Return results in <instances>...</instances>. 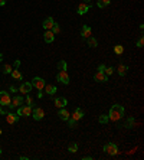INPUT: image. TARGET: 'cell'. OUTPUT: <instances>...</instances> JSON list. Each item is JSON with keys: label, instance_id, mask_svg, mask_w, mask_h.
Here are the masks:
<instances>
[{"label": "cell", "instance_id": "obj_39", "mask_svg": "<svg viewBox=\"0 0 144 160\" xmlns=\"http://www.w3.org/2000/svg\"><path fill=\"white\" fill-rule=\"evenodd\" d=\"M6 4V0H0V6H4Z\"/></svg>", "mask_w": 144, "mask_h": 160}, {"label": "cell", "instance_id": "obj_23", "mask_svg": "<svg viewBox=\"0 0 144 160\" xmlns=\"http://www.w3.org/2000/svg\"><path fill=\"white\" fill-rule=\"evenodd\" d=\"M124 127L125 128H134L135 127V120H134L133 117H130L128 120H127V123L124 124Z\"/></svg>", "mask_w": 144, "mask_h": 160}, {"label": "cell", "instance_id": "obj_29", "mask_svg": "<svg viewBox=\"0 0 144 160\" xmlns=\"http://www.w3.org/2000/svg\"><path fill=\"white\" fill-rule=\"evenodd\" d=\"M51 31H52V33H54V35H58V33H59V31H61V28H59V25H58V23H54V26H52V29H51Z\"/></svg>", "mask_w": 144, "mask_h": 160}, {"label": "cell", "instance_id": "obj_10", "mask_svg": "<svg viewBox=\"0 0 144 160\" xmlns=\"http://www.w3.org/2000/svg\"><path fill=\"white\" fill-rule=\"evenodd\" d=\"M20 94H25V95H27L30 91H32V82H23L22 85L19 87V89H17Z\"/></svg>", "mask_w": 144, "mask_h": 160}, {"label": "cell", "instance_id": "obj_38", "mask_svg": "<svg viewBox=\"0 0 144 160\" xmlns=\"http://www.w3.org/2000/svg\"><path fill=\"white\" fill-rule=\"evenodd\" d=\"M82 159L84 160H92V156H84Z\"/></svg>", "mask_w": 144, "mask_h": 160}, {"label": "cell", "instance_id": "obj_32", "mask_svg": "<svg viewBox=\"0 0 144 160\" xmlns=\"http://www.w3.org/2000/svg\"><path fill=\"white\" fill-rule=\"evenodd\" d=\"M25 103H26V104H27V105H32L33 107V100H32V97H26V100H25Z\"/></svg>", "mask_w": 144, "mask_h": 160}, {"label": "cell", "instance_id": "obj_41", "mask_svg": "<svg viewBox=\"0 0 144 160\" xmlns=\"http://www.w3.org/2000/svg\"><path fill=\"white\" fill-rule=\"evenodd\" d=\"M1 61H3V55L0 53V62H1Z\"/></svg>", "mask_w": 144, "mask_h": 160}, {"label": "cell", "instance_id": "obj_37", "mask_svg": "<svg viewBox=\"0 0 144 160\" xmlns=\"http://www.w3.org/2000/svg\"><path fill=\"white\" fill-rule=\"evenodd\" d=\"M104 69H105V65H104V64L98 65V71H100V72H104Z\"/></svg>", "mask_w": 144, "mask_h": 160}, {"label": "cell", "instance_id": "obj_30", "mask_svg": "<svg viewBox=\"0 0 144 160\" xmlns=\"http://www.w3.org/2000/svg\"><path fill=\"white\" fill-rule=\"evenodd\" d=\"M112 72H114V68H112V66H105V69H104V74L107 75V76L112 75Z\"/></svg>", "mask_w": 144, "mask_h": 160}, {"label": "cell", "instance_id": "obj_34", "mask_svg": "<svg viewBox=\"0 0 144 160\" xmlns=\"http://www.w3.org/2000/svg\"><path fill=\"white\" fill-rule=\"evenodd\" d=\"M143 45H144V38L143 36H140L138 41H137V46H138V48H143Z\"/></svg>", "mask_w": 144, "mask_h": 160}, {"label": "cell", "instance_id": "obj_12", "mask_svg": "<svg viewBox=\"0 0 144 160\" xmlns=\"http://www.w3.org/2000/svg\"><path fill=\"white\" fill-rule=\"evenodd\" d=\"M94 79H95L97 82H107V81H108V76L104 74V72H100V71H97V72L94 74Z\"/></svg>", "mask_w": 144, "mask_h": 160}, {"label": "cell", "instance_id": "obj_44", "mask_svg": "<svg viewBox=\"0 0 144 160\" xmlns=\"http://www.w3.org/2000/svg\"><path fill=\"white\" fill-rule=\"evenodd\" d=\"M0 154H1V149H0Z\"/></svg>", "mask_w": 144, "mask_h": 160}, {"label": "cell", "instance_id": "obj_6", "mask_svg": "<svg viewBox=\"0 0 144 160\" xmlns=\"http://www.w3.org/2000/svg\"><path fill=\"white\" fill-rule=\"evenodd\" d=\"M89 9H91V3H87V1H81L79 4H78V9H77V12H78V15H85L87 12H89Z\"/></svg>", "mask_w": 144, "mask_h": 160}, {"label": "cell", "instance_id": "obj_7", "mask_svg": "<svg viewBox=\"0 0 144 160\" xmlns=\"http://www.w3.org/2000/svg\"><path fill=\"white\" fill-rule=\"evenodd\" d=\"M32 117H33L36 121L42 120V118L45 117L43 108H41V107H33V111H32Z\"/></svg>", "mask_w": 144, "mask_h": 160}, {"label": "cell", "instance_id": "obj_22", "mask_svg": "<svg viewBox=\"0 0 144 160\" xmlns=\"http://www.w3.org/2000/svg\"><path fill=\"white\" fill-rule=\"evenodd\" d=\"M87 43H88L89 48H97L98 46V41L95 38H92V36H89L88 39H87Z\"/></svg>", "mask_w": 144, "mask_h": 160}, {"label": "cell", "instance_id": "obj_1", "mask_svg": "<svg viewBox=\"0 0 144 160\" xmlns=\"http://www.w3.org/2000/svg\"><path fill=\"white\" fill-rule=\"evenodd\" d=\"M125 114V110L121 104H114V105L110 108V113H108V118L111 121H120Z\"/></svg>", "mask_w": 144, "mask_h": 160}, {"label": "cell", "instance_id": "obj_16", "mask_svg": "<svg viewBox=\"0 0 144 160\" xmlns=\"http://www.w3.org/2000/svg\"><path fill=\"white\" fill-rule=\"evenodd\" d=\"M91 33H92L91 28L87 26V25H84L82 29H81V38H82V39H88L89 36H91Z\"/></svg>", "mask_w": 144, "mask_h": 160}, {"label": "cell", "instance_id": "obj_8", "mask_svg": "<svg viewBox=\"0 0 144 160\" xmlns=\"http://www.w3.org/2000/svg\"><path fill=\"white\" fill-rule=\"evenodd\" d=\"M10 101H12V97L6 91H1L0 92V105H9Z\"/></svg>", "mask_w": 144, "mask_h": 160}, {"label": "cell", "instance_id": "obj_43", "mask_svg": "<svg viewBox=\"0 0 144 160\" xmlns=\"http://www.w3.org/2000/svg\"><path fill=\"white\" fill-rule=\"evenodd\" d=\"M1 133H3V131H1V128H0V136H1Z\"/></svg>", "mask_w": 144, "mask_h": 160}, {"label": "cell", "instance_id": "obj_28", "mask_svg": "<svg viewBox=\"0 0 144 160\" xmlns=\"http://www.w3.org/2000/svg\"><path fill=\"white\" fill-rule=\"evenodd\" d=\"M114 52L117 53V55H121V53L124 52V46H122V45H115V46H114Z\"/></svg>", "mask_w": 144, "mask_h": 160}, {"label": "cell", "instance_id": "obj_26", "mask_svg": "<svg viewBox=\"0 0 144 160\" xmlns=\"http://www.w3.org/2000/svg\"><path fill=\"white\" fill-rule=\"evenodd\" d=\"M110 3H111V0H98V1H97V6H98L100 9H102V7H107Z\"/></svg>", "mask_w": 144, "mask_h": 160}, {"label": "cell", "instance_id": "obj_35", "mask_svg": "<svg viewBox=\"0 0 144 160\" xmlns=\"http://www.w3.org/2000/svg\"><path fill=\"white\" fill-rule=\"evenodd\" d=\"M7 105H0V114H7L9 113V110L6 108Z\"/></svg>", "mask_w": 144, "mask_h": 160}, {"label": "cell", "instance_id": "obj_31", "mask_svg": "<svg viewBox=\"0 0 144 160\" xmlns=\"http://www.w3.org/2000/svg\"><path fill=\"white\" fill-rule=\"evenodd\" d=\"M12 71H13V68H12L9 64H6L4 66H3V74H10Z\"/></svg>", "mask_w": 144, "mask_h": 160}, {"label": "cell", "instance_id": "obj_2", "mask_svg": "<svg viewBox=\"0 0 144 160\" xmlns=\"http://www.w3.org/2000/svg\"><path fill=\"white\" fill-rule=\"evenodd\" d=\"M102 150L107 153V154H110V156H115V154H118V146L115 144V143H105L104 144V147Z\"/></svg>", "mask_w": 144, "mask_h": 160}, {"label": "cell", "instance_id": "obj_15", "mask_svg": "<svg viewBox=\"0 0 144 160\" xmlns=\"http://www.w3.org/2000/svg\"><path fill=\"white\" fill-rule=\"evenodd\" d=\"M54 23H55V20H54V17H46L43 20V23H42V26H43L45 31H51L52 29V26H54Z\"/></svg>", "mask_w": 144, "mask_h": 160}, {"label": "cell", "instance_id": "obj_5", "mask_svg": "<svg viewBox=\"0 0 144 160\" xmlns=\"http://www.w3.org/2000/svg\"><path fill=\"white\" fill-rule=\"evenodd\" d=\"M56 79H58L61 84H64V85H68V84H69V75H68L67 71H59V72L56 74Z\"/></svg>", "mask_w": 144, "mask_h": 160}, {"label": "cell", "instance_id": "obj_9", "mask_svg": "<svg viewBox=\"0 0 144 160\" xmlns=\"http://www.w3.org/2000/svg\"><path fill=\"white\" fill-rule=\"evenodd\" d=\"M69 118H72L74 121H79V120H82V118H84V110H82V108H75L74 113L71 114V117Z\"/></svg>", "mask_w": 144, "mask_h": 160}, {"label": "cell", "instance_id": "obj_40", "mask_svg": "<svg viewBox=\"0 0 144 160\" xmlns=\"http://www.w3.org/2000/svg\"><path fill=\"white\" fill-rule=\"evenodd\" d=\"M10 91H13V92H14V91H17V88H16V87H10Z\"/></svg>", "mask_w": 144, "mask_h": 160}, {"label": "cell", "instance_id": "obj_14", "mask_svg": "<svg viewBox=\"0 0 144 160\" xmlns=\"http://www.w3.org/2000/svg\"><path fill=\"white\" fill-rule=\"evenodd\" d=\"M67 104H68V100L65 97H58V98H55L56 108H64V107H67Z\"/></svg>", "mask_w": 144, "mask_h": 160}, {"label": "cell", "instance_id": "obj_4", "mask_svg": "<svg viewBox=\"0 0 144 160\" xmlns=\"http://www.w3.org/2000/svg\"><path fill=\"white\" fill-rule=\"evenodd\" d=\"M46 85V82H45L43 78H41V76H35L33 79H32V87H35L38 91H42Z\"/></svg>", "mask_w": 144, "mask_h": 160}, {"label": "cell", "instance_id": "obj_42", "mask_svg": "<svg viewBox=\"0 0 144 160\" xmlns=\"http://www.w3.org/2000/svg\"><path fill=\"white\" fill-rule=\"evenodd\" d=\"M84 1H87V3H91V0H84Z\"/></svg>", "mask_w": 144, "mask_h": 160}, {"label": "cell", "instance_id": "obj_18", "mask_svg": "<svg viewBox=\"0 0 144 160\" xmlns=\"http://www.w3.org/2000/svg\"><path fill=\"white\" fill-rule=\"evenodd\" d=\"M43 41L46 43H52L55 41V35L52 33V31H46V32L43 33Z\"/></svg>", "mask_w": 144, "mask_h": 160}, {"label": "cell", "instance_id": "obj_27", "mask_svg": "<svg viewBox=\"0 0 144 160\" xmlns=\"http://www.w3.org/2000/svg\"><path fill=\"white\" fill-rule=\"evenodd\" d=\"M68 150H69L71 153H77V151H78V143H74V141H72V143L69 144Z\"/></svg>", "mask_w": 144, "mask_h": 160}, {"label": "cell", "instance_id": "obj_19", "mask_svg": "<svg viewBox=\"0 0 144 160\" xmlns=\"http://www.w3.org/2000/svg\"><path fill=\"white\" fill-rule=\"evenodd\" d=\"M56 91H58V88H56V85H54V84H46V85H45V92H46L48 95H54Z\"/></svg>", "mask_w": 144, "mask_h": 160}, {"label": "cell", "instance_id": "obj_17", "mask_svg": "<svg viewBox=\"0 0 144 160\" xmlns=\"http://www.w3.org/2000/svg\"><path fill=\"white\" fill-rule=\"evenodd\" d=\"M17 120H19V116H17V114H13V113H7V114H6V121H7L9 124H16Z\"/></svg>", "mask_w": 144, "mask_h": 160}, {"label": "cell", "instance_id": "obj_3", "mask_svg": "<svg viewBox=\"0 0 144 160\" xmlns=\"http://www.w3.org/2000/svg\"><path fill=\"white\" fill-rule=\"evenodd\" d=\"M17 116H22V117H29L32 116V105H19L17 107Z\"/></svg>", "mask_w": 144, "mask_h": 160}, {"label": "cell", "instance_id": "obj_21", "mask_svg": "<svg viewBox=\"0 0 144 160\" xmlns=\"http://www.w3.org/2000/svg\"><path fill=\"white\" fill-rule=\"evenodd\" d=\"M10 74H12V76H13V79H17V81H22L23 79V75L19 69H13Z\"/></svg>", "mask_w": 144, "mask_h": 160}, {"label": "cell", "instance_id": "obj_33", "mask_svg": "<svg viewBox=\"0 0 144 160\" xmlns=\"http://www.w3.org/2000/svg\"><path fill=\"white\" fill-rule=\"evenodd\" d=\"M68 123H69V127H71V128H75V127H77L78 121H74L72 118H69V120H68Z\"/></svg>", "mask_w": 144, "mask_h": 160}, {"label": "cell", "instance_id": "obj_20", "mask_svg": "<svg viewBox=\"0 0 144 160\" xmlns=\"http://www.w3.org/2000/svg\"><path fill=\"white\" fill-rule=\"evenodd\" d=\"M117 71H118V75H120V76H124V75L127 74V71H128V66L124 65V64H120L118 68H117Z\"/></svg>", "mask_w": 144, "mask_h": 160}, {"label": "cell", "instance_id": "obj_13", "mask_svg": "<svg viewBox=\"0 0 144 160\" xmlns=\"http://www.w3.org/2000/svg\"><path fill=\"white\" fill-rule=\"evenodd\" d=\"M58 116L61 120H64V121H68L69 117H71V114H69V111H68L67 108L64 107V108H59V111H58Z\"/></svg>", "mask_w": 144, "mask_h": 160}, {"label": "cell", "instance_id": "obj_36", "mask_svg": "<svg viewBox=\"0 0 144 160\" xmlns=\"http://www.w3.org/2000/svg\"><path fill=\"white\" fill-rule=\"evenodd\" d=\"M13 66H14V69H17L19 66H20V61L17 59V61H14V64H13Z\"/></svg>", "mask_w": 144, "mask_h": 160}, {"label": "cell", "instance_id": "obj_25", "mask_svg": "<svg viewBox=\"0 0 144 160\" xmlns=\"http://www.w3.org/2000/svg\"><path fill=\"white\" fill-rule=\"evenodd\" d=\"M108 121H110L108 114H101L100 117H98V123H101V124H107Z\"/></svg>", "mask_w": 144, "mask_h": 160}, {"label": "cell", "instance_id": "obj_24", "mask_svg": "<svg viewBox=\"0 0 144 160\" xmlns=\"http://www.w3.org/2000/svg\"><path fill=\"white\" fill-rule=\"evenodd\" d=\"M58 69H59V71H67V69H68L67 61H64V59H62V61H59V62H58Z\"/></svg>", "mask_w": 144, "mask_h": 160}, {"label": "cell", "instance_id": "obj_11", "mask_svg": "<svg viewBox=\"0 0 144 160\" xmlns=\"http://www.w3.org/2000/svg\"><path fill=\"white\" fill-rule=\"evenodd\" d=\"M23 103H25V100H23L22 97H13L12 98V101H10V104H9V107L10 108H16V107H19V105H22Z\"/></svg>", "mask_w": 144, "mask_h": 160}]
</instances>
